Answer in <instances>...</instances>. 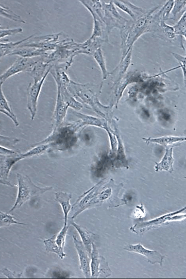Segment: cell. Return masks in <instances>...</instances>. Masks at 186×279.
<instances>
[{
    "mask_svg": "<svg viewBox=\"0 0 186 279\" xmlns=\"http://www.w3.org/2000/svg\"><path fill=\"white\" fill-rule=\"evenodd\" d=\"M73 112L77 117L80 118L83 125H93L104 129L107 125V122L104 119L84 114L75 111Z\"/></svg>",
    "mask_w": 186,
    "mask_h": 279,
    "instance_id": "cell-28",
    "label": "cell"
},
{
    "mask_svg": "<svg viewBox=\"0 0 186 279\" xmlns=\"http://www.w3.org/2000/svg\"><path fill=\"white\" fill-rule=\"evenodd\" d=\"M123 248L127 251L144 256L147 259L148 262L152 264L158 263L162 265L165 258L164 255L158 251L148 249L140 244H130L126 245Z\"/></svg>",
    "mask_w": 186,
    "mask_h": 279,
    "instance_id": "cell-14",
    "label": "cell"
},
{
    "mask_svg": "<svg viewBox=\"0 0 186 279\" xmlns=\"http://www.w3.org/2000/svg\"><path fill=\"white\" fill-rule=\"evenodd\" d=\"M183 211H186V207L179 210L165 214L147 222H138L130 228V229L133 232L141 234L150 229L157 227L168 222L181 221L186 218V214L179 215H177V214L181 213Z\"/></svg>",
    "mask_w": 186,
    "mask_h": 279,
    "instance_id": "cell-4",
    "label": "cell"
},
{
    "mask_svg": "<svg viewBox=\"0 0 186 279\" xmlns=\"http://www.w3.org/2000/svg\"><path fill=\"white\" fill-rule=\"evenodd\" d=\"M159 6L146 11L135 20H128L125 25L120 29L121 48L123 59L132 49L135 41L143 34L151 31V23L153 13Z\"/></svg>",
    "mask_w": 186,
    "mask_h": 279,
    "instance_id": "cell-1",
    "label": "cell"
},
{
    "mask_svg": "<svg viewBox=\"0 0 186 279\" xmlns=\"http://www.w3.org/2000/svg\"><path fill=\"white\" fill-rule=\"evenodd\" d=\"M95 18L104 23V11L101 0H79Z\"/></svg>",
    "mask_w": 186,
    "mask_h": 279,
    "instance_id": "cell-21",
    "label": "cell"
},
{
    "mask_svg": "<svg viewBox=\"0 0 186 279\" xmlns=\"http://www.w3.org/2000/svg\"><path fill=\"white\" fill-rule=\"evenodd\" d=\"M68 227L69 225H64L58 233L44 241L43 243L47 252L55 253L61 259L66 256L64 248Z\"/></svg>",
    "mask_w": 186,
    "mask_h": 279,
    "instance_id": "cell-11",
    "label": "cell"
},
{
    "mask_svg": "<svg viewBox=\"0 0 186 279\" xmlns=\"http://www.w3.org/2000/svg\"><path fill=\"white\" fill-rule=\"evenodd\" d=\"M132 49H131L125 57L120 60L118 65L111 72L110 75L113 77V86L119 83L122 79L127 70L132 59Z\"/></svg>",
    "mask_w": 186,
    "mask_h": 279,
    "instance_id": "cell-17",
    "label": "cell"
},
{
    "mask_svg": "<svg viewBox=\"0 0 186 279\" xmlns=\"http://www.w3.org/2000/svg\"><path fill=\"white\" fill-rule=\"evenodd\" d=\"M68 107L62 98L59 91L57 90L56 103L52 116V131L62 124Z\"/></svg>",
    "mask_w": 186,
    "mask_h": 279,
    "instance_id": "cell-16",
    "label": "cell"
},
{
    "mask_svg": "<svg viewBox=\"0 0 186 279\" xmlns=\"http://www.w3.org/2000/svg\"><path fill=\"white\" fill-rule=\"evenodd\" d=\"M92 56L101 70L102 80L106 79L110 76V72L107 70L105 58L101 47L98 49Z\"/></svg>",
    "mask_w": 186,
    "mask_h": 279,
    "instance_id": "cell-31",
    "label": "cell"
},
{
    "mask_svg": "<svg viewBox=\"0 0 186 279\" xmlns=\"http://www.w3.org/2000/svg\"><path fill=\"white\" fill-rule=\"evenodd\" d=\"M175 35H179L182 37H186V12L184 11L178 21L173 26Z\"/></svg>",
    "mask_w": 186,
    "mask_h": 279,
    "instance_id": "cell-33",
    "label": "cell"
},
{
    "mask_svg": "<svg viewBox=\"0 0 186 279\" xmlns=\"http://www.w3.org/2000/svg\"><path fill=\"white\" fill-rule=\"evenodd\" d=\"M120 187L115 185L113 179L107 181L100 188L96 196L89 206V209L101 206L104 202H109L112 207H116L118 194Z\"/></svg>",
    "mask_w": 186,
    "mask_h": 279,
    "instance_id": "cell-5",
    "label": "cell"
},
{
    "mask_svg": "<svg viewBox=\"0 0 186 279\" xmlns=\"http://www.w3.org/2000/svg\"><path fill=\"white\" fill-rule=\"evenodd\" d=\"M0 227H8L12 224H18L26 225V224L17 221L15 218L10 214L7 213H4L0 211Z\"/></svg>",
    "mask_w": 186,
    "mask_h": 279,
    "instance_id": "cell-34",
    "label": "cell"
},
{
    "mask_svg": "<svg viewBox=\"0 0 186 279\" xmlns=\"http://www.w3.org/2000/svg\"><path fill=\"white\" fill-rule=\"evenodd\" d=\"M63 35L64 33L63 32H60L39 36H34L20 45L36 48L43 50L47 52L48 51L52 52L58 47L62 39H61V38Z\"/></svg>",
    "mask_w": 186,
    "mask_h": 279,
    "instance_id": "cell-6",
    "label": "cell"
},
{
    "mask_svg": "<svg viewBox=\"0 0 186 279\" xmlns=\"http://www.w3.org/2000/svg\"><path fill=\"white\" fill-rule=\"evenodd\" d=\"M165 154L161 160L156 162L155 170L156 172L166 171L171 173L173 169V163L174 159L172 156L173 147H167Z\"/></svg>",
    "mask_w": 186,
    "mask_h": 279,
    "instance_id": "cell-23",
    "label": "cell"
},
{
    "mask_svg": "<svg viewBox=\"0 0 186 279\" xmlns=\"http://www.w3.org/2000/svg\"><path fill=\"white\" fill-rule=\"evenodd\" d=\"M40 56L38 61L31 67L27 72L32 77L34 81L38 82L42 80L51 67Z\"/></svg>",
    "mask_w": 186,
    "mask_h": 279,
    "instance_id": "cell-20",
    "label": "cell"
},
{
    "mask_svg": "<svg viewBox=\"0 0 186 279\" xmlns=\"http://www.w3.org/2000/svg\"><path fill=\"white\" fill-rule=\"evenodd\" d=\"M90 270L91 278H106L112 274V271L105 258L100 256L94 243L92 244L90 256Z\"/></svg>",
    "mask_w": 186,
    "mask_h": 279,
    "instance_id": "cell-8",
    "label": "cell"
},
{
    "mask_svg": "<svg viewBox=\"0 0 186 279\" xmlns=\"http://www.w3.org/2000/svg\"><path fill=\"white\" fill-rule=\"evenodd\" d=\"M104 42H107L101 38L90 37L85 42L80 43V53L92 55Z\"/></svg>",
    "mask_w": 186,
    "mask_h": 279,
    "instance_id": "cell-22",
    "label": "cell"
},
{
    "mask_svg": "<svg viewBox=\"0 0 186 279\" xmlns=\"http://www.w3.org/2000/svg\"><path fill=\"white\" fill-rule=\"evenodd\" d=\"M115 5L128 14L132 20L144 14L146 11L131 3L128 0H112Z\"/></svg>",
    "mask_w": 186,
    "mask_h": 279,
    "instance_id": "cell-18",
    "label": "cell"
},
{
    "mask_svg": "<svg viewBox=\"0 0 186 279\" xmlns=\"http://www.w3.org/2000/svg\"><path fill=\"white\" fill-rule=\"evenodd\" d=\"M67 274L64 273L60 272H55L53 275V277H56L57 278H66Z\"/></svg>",
    "mask_w": 186,
    "mask_h": 279,
    "instance_id": "cell-41",
    "label": "cell"
},
{
    "mask_svg": "<svg viewBox=\"0 0 186 279\" xmlns=\"http://www.w3.org/2000/svg\"><path fill=\"white\" fill-rule=\"evenodd\" d=\"M106 181V179H102L78 198L72 206L70 211L72 213L71 219H74L83 211L88 209L89 205L96 196L100 188Z\"/></svg>",
    "mask_w": 186,
    "mask_h": 279,
    "instance_id": "cell-9",
    "label": "cell"
},
{
    "mask_svg": "<svg viewBox=\"0 0 186 279\" xmlns=\"http://www.w3.org/2000/svg\"><path fill=\"white\" fill-rule=\"evenodd\" d=\"M173 57L178 61L180 64V68H181L184 78V82L186 84V56H183L177 53L172 52Z\"/></svg>",
    "mask_w": 186,
    "mask_h": 279,
    "instance_id": "cell-39",
    "label": "cell"
},
{
    "mask_svg": "<svg viewBox=\"0 0 186 279\" xmlns=\"http://www.w3.org/2000/svg\"><path fill=\"white\" fill-rule=\"evenodd\" d=\"M186 4V0H174L173 5L171 11V13L173 17H175L176 15L183 10V8H185Z\"/></svg>",
    "mask_w": 186,
    "mask_h": 279,
    "instance_id": "cell-38",
    "label": "cell"
},
{
    "mask_svg": "<svg viewBox=\"0 0 186 279\" xmlns=\"http://www.w3.org/2000/svg\"><path fill=\"white\" fill-rule=\"evenodd\" d=\"M17 199L9 212L18 209L32 198L41 195L53 189L52 187H40L36 185L26 175L17 173Z\"/></svg>",
    "mask_w": 186,
    "mask_h": 279,
    "instance_id": "cell-3",
    "label": "cell"
},
{
    "mask_svg": "<svg viewBox=\"0 0 186 279\" xmlns=\"http://www.w3.org/2000/svg\"><path fill=\"white\" fill-rule=\"evenodd\" d=\"M39 57L25 58L18 56L1 74L0 86H2V84L10 77L23 71L27 72L29 69L38 61Z\"/></svg>",
    "mask_w": 186,
    "mask_h": 279,
    "instance_id": "cell-12",
    "label": "cell"
},
{
    "mask_svg": "<svg viewBox=\"0 0 186 279\" xmlns=\"http://www.w3.org/2000/svg\"><path fill=\"white\" fill-rule=\"evenodd\" d=\"M52 66L48 70L43 78L39 81L30 83L27 88V107L30 114L31 120L33 121L35 117L38 100L42 87Z\"/></svg>",
    "mask_w": 186,
    "mask_h": 279,
    "instance_id": "cell-10",
    "label": "cell"
},
{
    "mask_svg": "<svg viewBox=\"0 0 186 279\" xmlns=\"http://www.w3.org/2000/svg\"><path fill=\"white\" fill-rule=\"evenodd\" d=\"M55 197L56 201L60 204L62 208L64 216V225L66 226L68 215L72 208L69 202L71 195L66 192L58 191L55 192Z\"/></svg>",
    "mask_w": 186,
    "mask_h": 279,
    "instance_id": "cell-25",
    "label": "cell"
},
{
    "mask_svg": "<svg viewBox=\"0 0 186 279\" xmlns=\"http://www.w3.org/2000/svg\"><path fill=\"white\" fill-rule=\"evenodd\" d=\"M0 7V16L9 19L14 21L25 23L26 21L18 15L15 13L9 7L1 4Z\"/></svg>",
    "mask_w": 186,
    "mask_h": 279,
    "instance_id": "cell-32",
    "label": "cell"
},
{
    "mask_svg": "<svg viewBox=\"0 0 186 279\" xmlns=\"http://www.w3.org/2000/svg\"><path fill=\"white\" fill-rule=\"evenodd\" d=\"M92 85L89 84H80L71 80L67 87L69 92L76 98L89 107L102 117L106 119L109 114L111 107L102 105L98 100L96 92L92 89Z\"/></svg>",
    "mask_w": 186,
    "mask_h": 279,
    "instance_id": "cell-2",
    "label": "cell"
},
{
    "mask_svg": "<svg viewBox=\"0 0 186 279\" xmlns=\"http://www.w3.org/2000/svg\"><path fill=\"white\" fill-rule=\"evenodd\" d=\"M48 53V52L41 49L19 45L10 55H17L22 57L33 58L45 56Z\"/></svg>",
    "mask_w": 186,
    "mask_h": 279,
    "instance_id": "cell-24",
    "label": "cell"
},
{
    "mask_svg": "<svg viewBox=\"0 0 186 279\" xmlns=\"http://www.w3.org/2000/svg\"><path fill=\"white\" fill-rule=\"evenodd\" d=\"M75 248L79 256L80 268L85 278L91 277L90 256L88 254L83 242L79 240L75 235L73 236Z\"/></svg>",
    "mask_w": 186,
    "mask_h": 279,
    "instance_id": "cell-15",
    "label": "cell"
},
{
    "mask_svg": "<svg viewBox=\"0 0 186 279\" xmlns=\"http://www.w3.org/2000/svg\"><path fill=\"white\" fill-rule=\"evenodd\" d=\"M174 3V0H167L158 12L160 17L165 21L169 18Z\"/></svg>",
    "mask_w": 186,
    "mask_h": 279,
    "instance_id": "cell-35",
    "label": "cell"
},
{
    "mask_svg": "<svg viewBox=\"0 0 186 279\" xmlns=\"http://www.w3.org/2000/svg\"><path fill=\"white\" fill-rule=\"evenodd\" d=\"M101 1L104 11V23L107 33L109 34L114 28L122 29L128 20L120 15L112 0L109 3Z\"/></svg>",
    "mask_w": 186,
    "mask_h": 279,
    "instance_id": "cell-7",
    "label": "cell"
},
{
    "mask_svg": "<svg viewBox=\"0 0 186 279\" xmlns=\"http://www.w3.org/2000/svg\"><path fill=\"white\" fill-rule=\"evenodd\" d=\"M57 90L59 91L62 98L68 107L75 110H80L83 107V105L69 92L67 87H57Z\"/></svg>",
    "mask_w": 186,
    "mask_h": 279,
    "instance_id": "cell-27",
    "label": "cell"
},
{
    "mask_svg": "<svg viewBox=\"0 0 186 279\" xmlns=\"http://www.w3.org/2000/svg\"><path fill=\"white\" fill-rule=\"evenodd\" d=\"M71 225L73 226L78 232L86 250L89 256L92 252V244L94 243L96 234L87 230L85 227L78 225L75 222H71Z\"/></svg>",
    "mask_w": 186,
    "mask_h": 279,
    "instance_id": "cell-19",
    "label": "cell"
},
{
    "mask_svg": "<svg viewBox=\"0 0 186 279\" xmlns=\"http://www.w3.org/2000/svg\"><path fill=\"white\" fill-rule=\"evenodd\" d=\"M143 139L147 143H153L168 146L175 143L185 141L186 137L168 136L156 138H143Z\"/></svg>",
    "mask_w": 186,
    "mask_h": 279,
    "instance_id": "cell-30",
    "label": "cell"
},
{
    "mask_svg": "<svg viewBox=\"0 0 186 279\" xmlns=\"http://www.w3.org/2000/svg\"><path fill=\"white\" fill-rule=\"evenodd\" d=\"M1 273L7 278H20L21 277L22 273H17L16 272H12L9 269L4 268L1 270Z\"/></svg>",
    "mask_w": 186,
    "mask_h": 279,
    "instance_id": "cell-40",
    "label": "cell"
},
{
    "mask_svg": "<svg viewBox=\"0 0 186 279\" xmlns=\"http://www.w3.org/2000/svg\"><path fill=\"white\" fill-rule=\"evenodd\" d=\"M23 32V29L21 27L3 29L1 27L0 30V39H2L7 36L21 34Z\"/></svg>",
    "mask_w": 186,
    "mask_h": 279,
    "instance_id": "cell-36",
    "label": "cell"
},
{
    "mask_svg": "<svg viewBox=\"0 0 186 279\" xmlns=\"http://www.w3.org/2000/svg\"><path fill=\"white\" fill-rule=\"evenodd\" d=\"M34 36V35H32L23 39L16 42H8V39H0V57L10 55L20 44L25 42Z\"/></svg>",
    "mask_w": 186,
    "mask_h": 279,
    "instance_id": "cell-26",
    "label": "cell"
},
{
    "mask_svg": "<svg viewBox=\"0 0 186 279\" xmlns=\"http://www.w3.org/2000/svg\"><path fill=\"white\" fill-rule=\"evenodd\" d=\"M0 111L8 117L13 121L16 126H18L19 125L16 115L13 111L5 97L2 89V86H0Z\"/></svg>",
    "mask_w": 186,
    "mask_h": 279,
    "instance_id": "cell-29",
    "label": "cell"
},
{
    "mask_svg": "<svg viewBox=\"0 0 186 279\" xmlns=\"http://www.w3.org/2000/svg\"><path fill=\"white\" fill-rule=\"evenodd\" d=\"M20 140L17 138H10L9 137L0 135V146L7 148L13 147L16 145Z\"/></svg>",
    "mask_w": 186,
    "mask_h": 279,
    "instance_id": "cell-37",
    "label": "cell"
},
{
    "mask_svg": "<svg viewBox=\"0 0 186 279\" xmlns=\"http://www.w3.org/2000/svg\"><path fill=\"white\" fill-rule=\"evenodd\" d=\"M23 159H25L23 153L19 152L9 155H0V182L1 184L12 187H14L8 180V177L13 166Z\"/></svg>",
    "mask_w": 186,
    "mask_h": 279,
    "instance_id": "cell-13",
    "label": "cell"
}]
</instances>
